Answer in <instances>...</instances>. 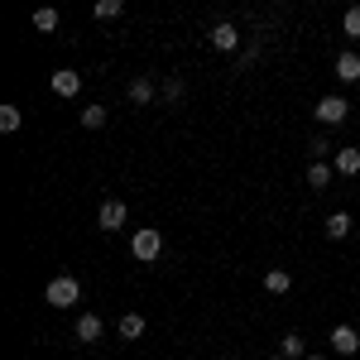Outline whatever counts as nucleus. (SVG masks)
Segmentation results:
<instances>
[{"instance_id": "4be33fe9", "label": "nucleus", "mask_w": 360, "mask_h": 360, "mask_svg": "<svg viewBox=\"0 0 360 360\" xmlns=\"http://www.w3.org/2000/svg\"><path fill=\"white\" fill-rule=\"evenodd\" d=\"M178 96H183V82H178V77H168V82H164V101H178Z\"/></svg>"}, {"instance_id": "6ab92c4d", "label": "nucleus", "mask_w": 360, "mask_h": 360, "mask_svg": "<svg viewBox=\"0 0 360 360\" xmlns=\"http://www.w3.org/2000/svg\"><path fill=\"white\" fill-rule=\"evenodd\" d=\"M82 125H86V130H101V125H106V106H86Z\"/></svg>"}, {"instance_id": "7ed1b4c3", "label": "nucleus", "mask_w": 360, "mask_h": 360, "mask_svg": "<svg viewBox=\"0 0 360 360\" xmlns=\"http://www.w3.org/2000/svg\"><path fill=\"white\" fill-rule=\"evenodd\" d=\"M346 115H351V106H346L341 96H322V101H317V120H322V125H341Z\"/></svg>"}, {"instance_id": "1a4fd4ad", "label": "nucleus", "mask_w": 360, "mask_h": 360, "mask_svg": "<svg viewBox=\"0 0 360 360\" xmlns=\"http://www.w3.org/2000/svg\"><path fill=\"white\" fill-rule=\"evenodd\" d=\"M336 173H341V178H356L360 173V149H336Z\"/></svg>"}, {"instance_id": "f8f14e48", "label": "nucleus", "mask_w": 360, "mask_h": 360, "mask_svg": "<svg viewBox=\"0 0 360 360\" xmlns=\"http://www.w3.org/2000/svg\"><path fill=\"white\" fill-rule=\"evenodd\" d=\"M264 288H269V293H288V288H293V274H288V269H269V274H264Z\"/></svg>"}, {"instance_id": "393cba45", "label": "nucleus", "mask_w": 360, "mask_h": 360, "mask_svg": "<svg viewBox=\"0 0 360 360\" xmlns=\"http://www.w3.org/2000/svg\"><path fill=\"white\" fill-rule=\"evenodd\" d=\"M269 360H283V356H269Z\"/></svg>"}, {"instance_id": "ddd939ff", "label": "nucleus", "mask_w": 360, "mask_h": 360, "mask_svg": "<svg viewBox=\"0 0 360 360\" xmlns=\"http://www.w3.org/2000/svg\"><path fill=\"white\" fill-rule=\"evenodd\" d=\"M120 336H125V341H139V336H144V317H139V312H125V317H120Z\"/></svg>"}, {"instance_id": "b1692460", "label": "nucleus", "mask_w": 360, "mask_h": 360, "mask_svg": "<svg viewBox=\"0 0 360 360\" xmlns=\"http://www.w3.org/2000/svg\"><path fill=\"white\" fill-rule=\"evenodd\" d=\"M303 360H322V356H303Z\"/></svg>"}, {"instance_id": "9d476101", "label": "nucleus", "mask_w": 360, "mask_h": 360, "mask_svg": "<svg viewBox=\"0 0 360 360\" xmlns=\"http://www.w3.org/2000/svg\"><path fill=\"white\" fill-rule=\"evenodd\" d=\"M336 77H341V82H360V58L356 53H341V58H336Z\"/></svg>"}, {"instance_id": "aec40b11", "label": "nucleus", "mask_w": 360, "mask_h": 360, "mask_svg": "<svg viewBox=\"0 0 360 360\" xmlns=\"http://www.w3.org/2000/svg\"><path fill=\"white\" fill-rule=\"evenodd\" d=\"M91 15H96V20H115V15H120V0H96Z\"/></svg>"}, {"instance_id": "4468645a", "label": "nucleus", "mask_w": 360, "mask_h": 360, "mask_svg": "<svg viewBox=\"0 0 360 360\" xmlns=\"http://www.w3.org/2000/svg\"><path fill=\"white\" fill-rule=\"evenodd\" d=\"M278 356H283V360H303V336L288 332L283 341H278Z\"/></svg>"}, {"instance_id": "412c9836", "label": "nucleus", "mask_w": 360, "mask_h": 360, "mask_svg": "<svg viewBox=\"0 0 360 360\" xmlns=\"http://www.w3.org/2000/svg\"><path fill=\"white\" fill-rule=\"evenodd\" d=\"M346 34L360 39V5H356V10H346Z\"/></svg>"}, {"instance_id": "39448f33", "label": "nucleus", "mask_w": 360, "mask_h": 360, "mask_svg": "<svg viewBox=\"0 0 360 360\" xmlns=\"http://www.w3.org/2000/svg\"><path fill=\"white\" fill-rule=\"evenodd\" d=\"M49 86H53L58 96H77V91H82V77H77L72 68H58L53 77H49Z\"/></svg>"}, {"instance_id": "f257e3e1", "label": "nucleus", "mask_w": 360, "mask_h": 360, "mask_svg": "<svg viewBox=\"0 0 360 360\" xmlns=\"http://www.w3.org/2000/svg\"><path fill=\"white\" fill-rule=\"evenodd\" d=\"M44 298H49V307H77V298H82V283H77L72 274H58L53 283H49V293H44Z\"/></svg>"}, {"instance_id": "6e6552de", "label": "nucleus", "mask_w": 360, "mask_h": 360, "mask_svg": "<svg viewBox=\"0 0 360 360\" xmlns=\"http://www.w3.org/2000/svg\"><path fill=\"white\" fill-rule=\"evenodd\" d=\"M101 332H106V327H101V317H96V312L77 317V341H101Z\"/></svg>"}, {"instance_id": "9b49d317", "label": "nucleus", "mask_w": 360, "mask_h": 360, "mask_svg": "<svg viewBox=\"0 0 360 360\" xmlns=\"http://www.w3.org/2000/svg\"><path fill=\"white\" fill-rule=\"evenodd\" d=\"M327 236H332V240H346V236H351V217H346V212H332V217H327Z\"/></svg>"}, {"instance_id": "dca6fc26", "label": "nucleus", "mask_w": 360, "mask_h": 360, "mask_svg": "<svg viewBox=\"0 0 360 360\" xmlns=\"http://www.w3.org/2000/svg\"><path fill=\"white\" fill-rule=\"evenodd\" d=\"M130 101H139V106L154 101V82H149V77H135V82H130Z\"/></svg>"}, {"instance_id": "2eb2a0df", "label": "nucleus", "mask_w": 360, "mask_h": 360, "mask_svg": "<svg viewBox=\"0 0 360 360\" xmlns=\"http://www.w3.org/2000/svg\"><path fill=\"white\" fill-rule=\"evenodd\" d=\"M34 29H39V34H53V29H58V10H53V5L34 10Z\"/></svg>"}, {"instance_id": "423d86ee", "label": "nucleus", "mask_w": 360, "mask_h": 360, "mask_svg": "<svg viewBox=\"0 0 360 360\" xmlns=\"http://www.w3.org/2000/svg\"><path fill=\"white\" fill-rule=\"evenodd\" d=\"M96 221H101V231H120L125 226V202H101V212H96Z\"/></svg>"}, {"instance_id": "20e7f679", "label": "nucleus", "mask_w": 360, "mask_h": 360, "mask_svg": "<svg viewBox=\"0 0 360 360\" xmlns=\"http://www.w3.org/2000/svg\"><path fill=\"white\" fill-rule=\"evenodd\" d=\"M212 44H217L221 53H236V49H240V29L231 25V20H221V25L212 29Z\"/></svg>"}, {"instance_id": "0eeeda50", "label": "nucleus", "mask_w": 360, "mask_h": 360, "mask_svg": "<svg viewBox=\"0 0 360 360\" xmlns=\"http://www.w3.org/2000/svg\"><path fill=\"white\" fill-rule=\"evenodd\" d=\"M332 346H336V356H356V351H360V336L341 322V327H332Z\"/></svg>"}, {"instance_id": "a211bd4d", "label": "nucleus", "mask_w": 360, "mask_h": 360, "mask_svg": "<svg viewBox=\"0 0 360 360\" xmlns=\"http://www.w3.org/2000/svg\"><path fill=\"white\" fill-rule=\"evenodd\" d=\"M327 183H332V168H327V164L307 168V188H327Z\"/></svg>"}, {"instance_id": "5701e85b", "label": "nucleus", "mask_w": 360, "mask_h": 360, "mask_svg": "<svg viewBox=\"0 0 360 360\" xmlns=\"http://www.w3.org/2000/svg\"><path fill=\"white\" fill-rule=\"evenodd\" d=\"M307 149H312V154L322 159V154H332V139H327V135H317V139H312V144H307Z\"/></svg>"}, {"instance_id": "f03ea898", "label": "nucleus", "mask_w": 360, "mask_h": 360, "mask_svg": "<svg viewBox=\"0 0 360 360\" xmlns=\"http://www.w3.org/2000/svg\"><path fill=\"white\" fill-rule=\"evenodd\" d=\"M130 250H135V259H144V264H149V259H159V250H164V236L144 226V231H135V240H130Z\"/></svg>"}, {"instance_id": "f3484780", "label": "nucleus", "mask_w": 360, "mask_h": 360, "mask_svg": "<svg viewBox=\"0 0 360 360\" xmlns=\"http://www.w3.org/2000/svg\"><path fill=\"white\" fill-rule=\"evenodd\" d=\"M25 125V111L20 106H0V130H20Z\"/></svg>"}]
</instances>
